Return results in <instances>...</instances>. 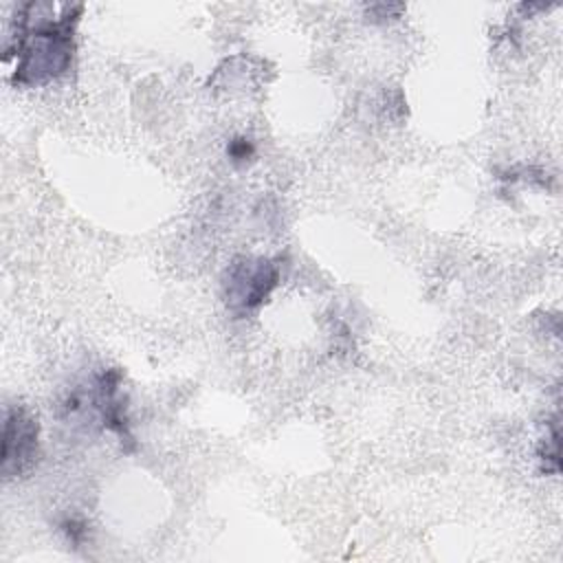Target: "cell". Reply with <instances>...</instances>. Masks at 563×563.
<instances>
[{"mask_svg": "<svg viewBox=\"0 0 563 563\" xmlns=\"http://www.w3.org/2000/svg\"><path fill=\"white\" fill-rule=\"evenodd\" d=\"M51 4H24L15 20V35L7 44V55H15L13 81L42 86L62 77L75 55V26L81 7L64 4L59 15L48 13Z\"/></svg>", "mask_w": 563, "mask_h": 563, "instance_id": "6da1fadb", "label": "cell"}, {"mask_svg": "<svg viewBox=\"0 0 563 563\" xmlns=\"http://www.w3.org/2000/svg\"><path fill=\"white\" fill-rule=\"evenodd\" d=\"M279 279V268L266 257H238L229 264L224 275L227 306L235 312L257 308L273 292Z\"/></svg>", "mask_w": 563, "mask_h": 563, "instance_id": "7a4b0ae2", "label": "cell"}, {"mask_svg": "<svg viewBox=\"0 0 563 563\" xmlns=\"http://www.w3.org/2000/svg\"><path fill=\"white\" fill-rule=\"evenodd\" d=\"M37 420L20 405L4 411L2 435V473L4 477H18L37 460Z\"/></svg>", "mask_w": 563, "mask_h": 563, "instance_id": "3957f363", "label": "cell"}, {"mask_svg": "<svg viewBox=\"0 0 563 563\" xmlns=\"http://www.w3.org/2000/svg\"><path fill=\"white\" fill-rule=\"evenodd\" d=\"M231 156L233 158H246L253 150H251V145L244 141V139H240V141H233V145H231Z\"/></svg>", "mask_w": 563, "mask_h": 563, "instance_id": "277c9868", "label": "cell"}]
</instances>
